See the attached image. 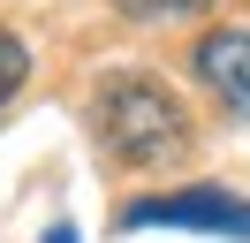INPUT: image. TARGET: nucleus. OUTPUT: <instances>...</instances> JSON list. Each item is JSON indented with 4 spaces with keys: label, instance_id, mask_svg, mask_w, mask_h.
I'll return each instance as SVG.
<instances>
[{
    "label": "nucleus",
    "instance_id": "3",
    "mask_svg": "<svg viewBox=\"0 0 250 243\" xmlns=\"http://www.w3.org/2000/svg\"><path fill=\"white\" fill-rule=\"evenodd\" d=\"M197 76L235 114H250V30H205L197 38Z\"/></svg>",
    "mask_w": 250,
    "mask_h": 243
},
{
    "label": "nucleus",
    "instance_id": "4",
    "mask_svg": "<svg viewBox=\"0 0 250 243\" xmlns=\"http://www.w3.org/2000/svg\"><path fill=\"white\" fill-rule=\"evenodd\" d=\"M114 8H122L129 23H182V15H205V8H220V0H114Z\"/></svg>",
    "mask_w": 250,
    "mask_h": 243
},
{
    "label": "nucleus",
    "instance_id": "5",
    "mask_svg": "<svg viewBox=\"0 0 250 243\" xmlns=\"http://www.w3.org/2000/svg\"><path fill=\"white\" fill-rule=\"evenodd\" d=\"M23 76H31V53H23V38H8V30H0V106L23 91Z\"/></svg>",
    "mask_w": 250,
    "mask_h": 243
},
{
    "label": "nucleus",
    "instance_id": "2",
    "mask_svg": "<svg viewBox=\"0 0 250 243\" xmlns=\"http://www.w3.org/2000/svg\"><path fill=\"white\" fill-rule=\"evenodd\" d=\"M122 228H205V236H243V243H250V197L197 182V190L137 197V205L122 213Z\"/></svg>",
    "mask_w": 250,
    "mask_h": 243
},
{
    "label": "nucleus",
    "instance_id": "1",
    "mask_svg": "<svg viewBox=\"0 0 250 243\" xmlns=\"http://www.w3.org/2000/svg\"><path fill=\"white\" fill-rule=\"evenodd\" d=\"M91 129H99V152L114 167H167L189 152V106L174 99L159 76H114L99 84L91 99Z\"/></svg>",
    "mask_w": 250,
    "mask_h": 243
}]
</instances>
